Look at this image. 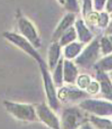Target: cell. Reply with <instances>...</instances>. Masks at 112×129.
Instances as JSON below:
<instances>
[{
    "instance_id": "obj_9",
    "label": "cell",
    "mask_w": 112,
    "mask_h": 129,
    "mask_svg": "<svg viewBox=\"0 0 112 129\" xmlns=\"http://www.w3.org/2000/svg\"><path fill=\"white\" fill-rule=\"evenodd\" d=\"M57 94H58V100H60L62 103H65V104L74 103L81 99H86V97L88 96L87 92H84L79 88L72 86L61 87Z\"/></svg>"
},
{
    "instance_id": "obj_27",
    "label": "cell",
    "mask_w": 112,
    "mask_h": 129,
    "mask_svg": "<svg viewBox=\"0 0 112 129\" xmlns=\"http://www.w3.org/2000/svg\"><path fill=\"white\" fill-rule=\"evenodd\" d=\"M106 11L108 12H112V0H107L106 4Z\"/></svg>"
},
{
    "instance_id": "obj_22",
    "label": "cell",
    "mask_w": 112,
    "mask_h": 129,
    "mask_svg": "<svg viewBox=\"0 0 112 129\" xmlns=\"http://www.w3.org/2000/svg\"><path fill=\"white\" fill-rule=\"evenodd\" d=\"M64 5L68 11H72V12H78L80 11L77 0H65Z\"/></svg>"
},
{
    "instance_id": "obj_5",
    "label": "cell",
    "mask_w": 112,
    "mask_h": 129,
    "mask_svg": "<svg viewBox=\"0 0 112 129\" xmlns=\"http://www.w3.org/2000/svg\"><path fill=\"white\" fill-rule=\"evenodd\" d=\"M17 26H18L20 35L28 41L35 48H40L42 42L40 36L37 32L36 27L25 16L20 15L17 17Z\"/></svg>"
},
{
    "instance_id": "obj_20",
    "label": "cell",
    "mask_w": 112,
    "mask_h": 129,
    "mask_svg": "<svg viewBox=\"0 0 112 129\" xmlns=\"http://www.w3.org/2000/svg\"><path fill=\"white\" fill-rule=\"evenodd\" d=\"M100 48L102 49V53L105 56H107L108 54L112 53V43L110 42L109 38L103 37L101 39V45Z\"/></svg>"
},
{
    "instance_id": "obj_1",
    "label": "cell",
    "mask_w": 112,
    "mask_h": 129,
    "mask_svg": "<svg viewBox=\"0 0 112 129\" xmlns=\"http://www.w3.org/2000/svg\"><path fill=\"white\" fill-rule=\"evenodd\" d=\"M5 109L14 118L23 122H35L38 120L35 107L29 104H22L11 101H4Z\"/></svg>"
},
{
    "instance_id": "obj_10",
    "label": "cell",
    "mask_w": 112,
    "mask_h": 129,
    "mask_svg": "<svg viewBox=\"0 0 112 129\" xmlns=\"http://www.w3.org/2000/svg\"><path fill=\"white\" fill-rule=\"evenodd\" d=\"M96 78L100 85L102 96L107 100L112 101V83L108 75H106L105 72L96 71Z\"/></svg>"
},
{
    "instance_id": "obj_16",
    "label": "cell",
    "mask_w": 112,
    "mask_h": 129,
    "mask_svg": "<svg viewBox=\"0 0 112 129\" xmlns=\"http://www.w3.org/2000/svg\"><path fill=\"white\" fill-rule=\"evenodd\" d=\"M53 82L55 86L61 87L63 82V59H59L53 70Z\"/></svg>"
},
{
    "instance_id": "obj_6",
    "label": "cell",
    "mask_w": 112,
    "mask_h": 129,
    "mask_svg": "<svg viewBox=\"0 0 112 129\" xmlns=\"http://www.w3.org/2000/svg\"><path fill=\"white\" fill-rule=\"evenodd\" d=\"M100 54V44L98 40H93L90 45L87 46L84 51L76 58V64L82 68H89L91 65L96 63Z\"/></svg>"
},
{
    "instance_id": "obj_12",
    "label": "cell",
    "mask_w": 112,
    "mask_h": 129,
    "mask_svg": "<svg viewBox=\"0 0 112 129\" xmlns=\"http://www.w3.org/2000/svg\"><path fill=\"white\" fill-rule=\"evenodd\" d=\"M63 61V81L68 84H72L77 77V68L71 59Z\"/></svg>"
},
{
    "instance_id": "obj_7",
    "label": "cell",
    "mask_w": 112,
    "mask_h": 129,
    "mask_svg": "<svg viewBox=\"0 0 112 129\" xmlns=\"http://www.w3.org/2000/svg\"><path fill=\"white\" fill-rule=\"evenodd\" d=\"M35 110L38 120L44 123L47 127L51 129H60V122L55 111L50 108L45 103H41L35 106Z\"/></svg>"
},
{
    "instance_id": "obj_11",
    "label": "cell",
    "mask_w": 112,
    "mask_h": 129,
    "mask_svg": "<svg viewBox=\"0 0 112 129\" xmlns=\"http://www.w3.org/2000/svg\"><path fill=\"white\" fill-rule=\"evenodd\" d=\"M74 18H76V16L72 13H68L66 16L63 17L61 22L58 25V27L54 31V34H53V37H52V41L53 42H58V40L60 39L62 34L65 32L67 29H69L72 26V24L74 21Z\"/></svg>"
},
{
    "instance_id": "obj_32",
    "label": "cell",
    "mask_w": 112,
    "mask_h": 129,
    "mask_svg": "<svg viewBox=\"0 0 112 129\" xmlns=\"http://www.w3.org/2000/svg\"><path fill=\"white\" fill-rule=\"evenodd\" d=\"M111 17H112V16H111Z\"/></svg>"
},
{
    "instance_id": "obj_31",
    "label": "cell",
    "mask_w": 112,
    "mask_h": 129,
    "mask_svg": "<svg viewBox=\"0 0 112 129\" xmlns=\"http://www.w3.org/2000/svg\"><path fill=\"white\" fill-rule=\"evenodd\" d=\"M109 40H110V42H111V43H112V35L111 36H109Z\"/></svg>"
},
{
    "instance_id": "obj_30",
    "label": "cell",
    "mask_w": 112,
    "mask_h": 129,
    "mask_svg": "<svg viewBox=\"0 0 112 129\" xmlns=\"http://www.w3.org/2000/svg\"><path fill=\"white\" fill-rule=\"evenodd\" d=\"M108 77L110 78V80H112V71L110 73H109V75H108Z\"/></svg>"
},
{
    "instance_id": "obj_25",
    "label": "cell",
    "mask_w": 112,
    "mask_h": 129,
    "mask_svg": "<svg viewBox=\"0 0 112 129\" xmlns=\"http://www.w3.org/2000/svg\"><path fill=\"white\" fill-rule=\"evenodd\" d=\"M105 2V0H94V8L97 11H101V10H103Z\"/></svg>"
},
{
    "instance_id": "obj_28",
    "label": "cell",
    "mask_w": 112,
    "mask_h": 129,
    "mask_svg": "<svg viewBox=\"0 0 112 129\" xmlns=\"http://www.w3.org/2000/svg\"><path fill=\"white\" fill-rule=\"evenodd\" d=\"M106 33H107V34H111L112 35V22L108 25V27H107V29H106Z\"/></svg>"
},
{
    "instance_id": "obj_4",
    "label": "cell",
    "mask_w": 112,
    "mask_h": 129,
    "mask_svg": "<svg viewBox=\"0 0 112 129\" xmlns=\"http://www.w3.org/2000/svg\"><path fill=\"white\" fill-rule=\"evenodd\" d=\"M3 37L7 40L8 42H10L12 43L13 45L17 46L20 48L21 50H23L25 53L29 55L30 57L34 58L35 60L40 63L41 61H43L44 59L41 57L40 54L38 53V51L36 50V48L33 46L31 43H29L27 40L24 38L22 35L17 34L15 32H11V31H6L3 33Z\"/></svg>"
},
{
    "instance_id": "obj_3",
    "label": "cell",
    "mask_w": 112,
    "mask_h": 129,
    "mask_svg": "<svg viewBox=\"0 0 112 129\" xmlns=\"http://www.w3.org/2000/svg\"><path fill=\"white\" fill-rule=\"evenodd\" d=\"M79 108L84 109L90 113H92L98 117H107L112 116V102H107L99 99H85L81 101Z\"/></svg>"
},
{
    "instance_id": "obj_13",
    "label": "cell",
    "mask_w": 112,
    "mask_h": 129,
    "mask_svg": "<svg viewBox=\"0 0 112 129\" xmlns=\"http://www.w3.org/2000/svg\"><path fill=\"white\" fill-rule=\"evenodd\" d=\"M60 54H61L60 44L58 43V42H53L48 50V66L51 71H53L56 65L58 64Z\"/></svg>"
},
{
    "instance_id": "obj_8",
    "label": "cell",
    "mask_w": 112,
    "mask_h": 129,
    "mask_svg": "<svg viewBox=\"0 0 112 129\" xmlns=\"http://www.w3.org/2000/svg\"><path fill=\"white\" fill-rule=\"evenodd\" d=\"M85 122V117L80 108H68L63 110L60 125L63 129H77Z\"/></svg>"
},
{
    "instance_id": "obj_21",
    "label": "cell",
    "mask_w": 112,
    "mask_h": 129,
    "mask_svg": "<svg viewBox=\"0 0 112 129\" xmlns=\"http://www.w3.org/2000/svg\"><path fill=\"white\" fill-rule=\"evenodd\" d=\"M87 16V25L91 26H97L98 25V20H99V14L94 12V11H90L89 13L86 14Z\"/></svg>"
},
{
    "instance_id": "obj_2",
    "label": "cell",
    "mask_w": 112,
    "mask_h": 129,
    "mask_svg": "<svg viewBox=\"0 0 112 129\" xmlns=\"http://www.w3.org/2000/svg\"><path fill=\"white\" fill-rule=\"evenodd\" d=\"M40 69L42 72V75L44 78V89H45V94H46V98L48 101V106L53 111H58L59 108V102H58V94L55 89V84L53 82L52 76L50 75V73L48 71L46 64L44 60L41 61L40 63Z\"/></svg>"
},
{
    "instance_id": "obj_19",
    "label": "cell",
    "mask_w": 112,
    "mask_h": 129,
    "mask_svg": "<svg viewBox=\"0 0 112 129\" xmlns=\"http://www.w3.org/2000/svg\"><path fill=\"white\" fill-rule=\"evenodd\" d=\"M91 82L90 75H80L76 77V84L77 88H79L80 90H86L89 85Z\"/></svg>"
},
{
    "instance_id": "obj_14",
    "label": "cell",
    "mask_w": 112,
    "mask_h": 129,
    "mask_svg": "<svg viewBox=\"0 0 112 129\" xmlns=\"http://www.w3.org/2000/svg\"><path fill=\"white\" fill-rule=\"evenodd\" d=\"M76 24V27L77 29L76 35H78V38H79V41L81 42V43H85L90 42V40L92 39V34L88 29V27L85 25V23L82 20H77Z\"/></svg>"
},
{
    "instance_id": "obj_17",
    "label": "cell",
    "mask_w": 112,
    "mask_h": 129,
    "mask_svg": "<svg viewBox=\"0 0 112 129\" xmlns=\"http://www.w3.org/2000/svg\"><path fill=\"white\" fill-rule=\"evenodd\" d=\"M76 31L74 30V28L71 26L69 29H67L65 32L62 34V36L60 37V41L58 42V43L60 44V46H65L69 43H72L74 40L76 39Z\"/></svg>"
},
{
    "instance_id": "obj_18",
    "label": "cell",
    "mask_w": 112,
    "mask_h": 129,
    "mask_svg": "<svg viewBox=\"0 0 112 129\" xmlns=\"http://www.w3.org/2000/svg\"><path fill=\"white\" fill-rule=\"evenodd\" d=\"M94 67L96 68V71H102V72H111L112 71V54L106 56L103 59L95 63Z\"/></svg>"
},
{
    "instance_id": "obj_15",
    "label": "cell",
    "mask_w": 112,
    "mask_h": 129,
    "mask_svg": "<svg viewBox=\"0 0 112 129\" xmlns=\"http://www.w3.org/2000/svg\"><path fill=\"white\" fill-rule=\"evenodd\" d=\"M82 44L81 43H71L65 45L64 47V57L66 59H72L76 57L82 50Z\"/></svg>"
},
{
    "instance_id": "obj_26",
    "label": "cell",
    "mask_w": 112,
    "mask_h": 129,
    "mask_svg": "<svg viewBox=\"0 0 112 129\" xmlns=\"http://www.w3.org/2000/svg\"><path fill=\"white\" fill-rule=\"evenodd\" d=\"M77 129H93V127L91 126V124H90V122H84L81 125L78 127Z\"/></svg>"
},
{
    "instance_id": "obj_29",
    "label": "cell",
    "mask_w": 112,
    "mask_h": 129,
    "mask_svg": "<svg viewBox=\"0 0 112 129\" xmlns=\"http://www.w3.org/2000/svg\"><path fill=\"white\" fill-rule=\"evenodd\" d=\"M58 2L60 4H62V5H64V3H65V0H58Z\"/></svg>"
},
{
    "instance_id": "obj_24",
    "label": "cell",
    "mask_w": 112,
    "mask_h": 129,
    "mask_svg": "<svg viewBox=\"0 0 112 129\" xmlns=\"http://www.w3.org/2000/svg\"><path fill=\"white\" fill-rule=\"evenodd\" d=\"M108 25V15L105 12H102L99 14V20H98V26L100 27H105Z\"/></svg>"
},
{
    "instance_id": "obj_23",
    "label": "cell",
    "mask_w": 112,
    "mask_h": 129,
    "mask_svg": "<svg viewBox=\"0 0 112 129\" xmlns=\"http://www.w3.org/2000/svg\"><path fill=\"white\" fill-rule=\"evenodd\" d=\"M86 90H87V93H90V94H97L98 91L100 90L99 82L98 81H91L89 87L86 89Z\"/></svg>"
}]
</instances>
